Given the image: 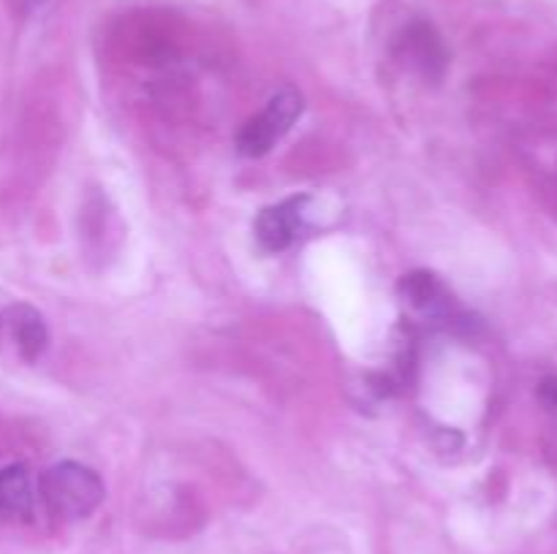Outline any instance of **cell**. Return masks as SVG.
Returning <instances> with one entry per match:
<instances>
[{
  "label": "cell",
  "instance_id": "cell-3",
  "mask_svg": "<svg viewBox=\"0 0 557 554\" xmlns=\"http://www.w3.org/2000/svg\"><path fill=\"white\" fill-rule=\"evenodd\" d=\"M305 201H308L305 196H294V199H286L259 212L253 231L267 253H281L297 239L299 226H302Z\"/></svg>",
  "mask_w": 557,
  "mask_h": 554
},
{
  "label": "cell",
  "instance_id": "cell-5",
  "mask_svg": "<svg viewBox=\"0 0 557 554\" xmlns=\"http://www.w3.org/2000/svg\"><path fill=\"white\" fill-rule=\"evenodd\" d=\"M0 514L11 519H25L33 514V483L22 465L0 470Z\"/></svg>",
  "mask_w": 557,
  "mask_h": 554
},
{
  "label": "cell",
  "instance_id": "cell-1",
  "mask_svg": "<svg viewBox=\"0 0 557 554\" xmlns=\"http://www.w3.org/2000/svg\"><path fill=\"white\" fill-rule=\"evenodd\" d=\"M41 498L60 519H85L101 505L103 481L92 467L79 462H60L44 473Z\"/></svg>",
  "mask_w": 557,
  "mask_h": 554
},
{
  "label": "cell",
  "instance_id": "cell-6",
  "mask_svg": "<svg viewBox=\"0 0 557 554\" xmlns=\"http://www.w3.org/2000/svg\"><path fill=\"white\" fill-rule=\"evenodd\" d=\"M9 324L11 329H14L16 345H20L22 356H25L27 362H36L49 342L47 326H44L41 315L33 307H27V304H16V307L9 310Z\"/></svg>",
  "mask_w": 557,
  "mask_h": 554
},
{
  "label": "cell",
  "instance_id": "cell-4",
  "mask_svg": "<svg viewBox=\"0 0 557 554\" xmlns=\"http://www.w3.org/2000/svg\"><path fill=\"white\" fill-rule=\"evenodd\" d=\"M403 54H406V58L411 60L413 68L422 71L428 79H435V76L444 74L446 68L444 41H441L438 33L430 25H424V22H417V25H411L403 33Z\"/></svg>",
  "mask_w": 557,
  "mask_h": 554
},
{
  "label": "cell",
  "instance_id": "cell-9",
  "mask_svg": "<svg viewBox=\"0 0 557 554\" xmlns=\"http://www.w3.org/2000/svg\"><path fill=\"white\" fill-rule=\"evenodd\" d=\"M0 326H3V318H0Z\"/></svg>",
  "mask_w": 557,
  "mask_h": 554
},
{
  "label": "cell",
  "instance_id": "cell-8",
  "mask_svg": "<svg viewBox=\"0 0 557 554\" xmlns=\"http://www.w3.org/2000/svg\"><path fill=\"white\" fill-rule=\"evenodd\" d=\"M539 400L547 407L557 411V378H544L542 386H539Z\"/></svg>",
  "mask_w": 557,
  "mask_h": 554
},
{
  "label": "cell",
  "instance_id": "cell-2",
  "mask_svg": "<svg viewBox=\"0 0 557 554\" xmlns=\"http://www.w3.org/2000/svg\"><path fill=\"white\" fill-rule=\"evenodd\" d=\"M302 96L297 90H283L267 103L259 117H250L237 134V150L245 158H261L275 147L283 134H288L297 117L302 114Z\"/></svg>",
  "mask_w": 557,
  "mask_h": 554
},
{
  "label": "cell",
  "instance_id": "cell-7",
  "mask_svg": "<svg viewBox=\"0 0 557 554\" xmlns=\"http://www.w3.org/2000/svg\"><path fill=\"white\" fill-rule=\"evenodd\" d=\"M400 293L413 310H422V313H441L446 307L444 286L430 272H411L403 277Z\"/></svg>",
  "mask_w": 557,
  "mask_h": 554
}]
</instances>
